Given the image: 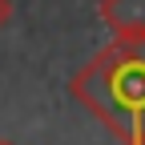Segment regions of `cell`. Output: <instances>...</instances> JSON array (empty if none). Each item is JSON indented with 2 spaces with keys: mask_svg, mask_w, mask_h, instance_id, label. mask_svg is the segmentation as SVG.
I'll use <instances>...</instances> for the list:
<instances>
[{
  "mask_svg": "<svg viewBox=\"0 0 145 145\" xmlns=\"http://www.w3.org/2000/svg\"><path fill=\"white\" fill-rule=\"evenodd\" d=\"M69 93L121 145H145V36H113L69 77Z\"/></svg>",
  "mask_w": 145,
  "mask_h": 145,
  "instance_id": "6da1fadb",
  "label": "cell"
},
{
  "mask_svg": "<svg viewBox=\"0 0 145 145\" xmlns=\"http://www.w3.org/2000/svg\"><path fill=\"white\" fill-rule=\"evenodd\" d=\"M101 20L113 36H145V0H101Z\"/></svg>",
  "mask_w": 145,
  "mask_h": 145,
  "instance_id": "7a4b0ae2",
  "label": "cell"
},
{
  "mask_svg": "<svg viewBox=\"0 0 145 145\" xmlns=\"http://www.w3.org/2000/svg\"><path fill=\"white\" fill-rule=\"evenodd\" d=\"M8 16H12V0H0V28L8 24Z\"/></svg>",
  "mask_w": 145,
  "mask_h": 145,
  "instance_id": "3957f363",
  "label": "cell"
},
{
  "mask_svg": "<svg viewBox=\"0 0 145 145\" xmlns=\"http://www.w3.org/2000/svg\"><path fill=\"white\" fill-rule=\"evenodd\" d=\"M0 145H12V141H0Z\"/></svg>",
  "mask_w": 145,
  "mask_h": 145,
  "instance_id": "277c9868",
  "label": "cell"
}]
</instances>
